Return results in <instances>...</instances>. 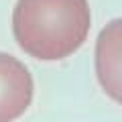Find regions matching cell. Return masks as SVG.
<instances>
[{"label": "cell", "mask_w": 122, "mask_h": 122, "mask_svg": "<svg viewBox=\"0 0 122 122\" xmlns=\"http://www.w3.org/2000/svg\"><path fill=\"white\" fill-rule=\"evenodd\" d=\"M92 12L87 0H16L12 35L35 59L57 61L75 53L87 39Z\"/></svg>", "instance_id": "6da1fadb"}, {"label": "cell", "mask_w": 122, "mask_h": 122, "mask_svg": "<svg viewBox=\"0 0 122 122\" xmlns=\"http://www.w3.org/2000/svg\"><path fill=\"white\" fill-rule=\"evenodd\" d=\"M35 94L33 75L20 59L0 53V122H14L29 110Z\"/></svg>", "instance_id": "7a4b0ae2"}, {"label": "cell", "mask_w": 122, "mask_h": 122, "mask_svg": "<svg viewBox=\"0 0 122 122\" xmlns=\"http://www.w3.org/2000/svg\"><path fill=\"white\" fill-rule=\"evenodd\" d=\"M96 77L106 96L122 106V18L110 20L96 39Z\"/></svg>", "instance_id": "3957f363"}]
</instances>
